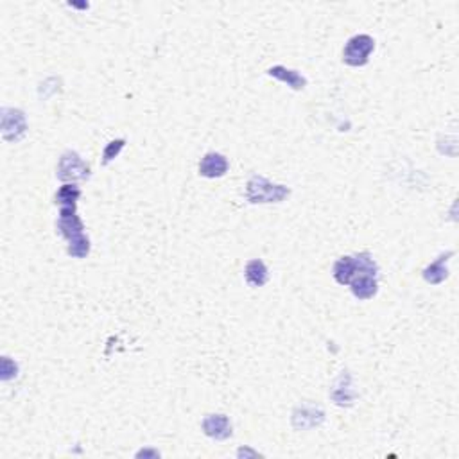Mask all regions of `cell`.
<instances>
[{"label": "cell", "instance_id": "1", "mask_svg": "<svg viewBox=\"0 0 459 459\" xmlns=\"http://www.w3.org/2000/svg\"><path fill=\"white\" fill-rule=\"evenodd\" d=\"M58 233L68 241L67 253L72 258H86L90 253V239L85 236V224L75 206H63L58 216Z\"/></svg>", "mask_w": 459, "mask_h": 459}, {"label": "cell", "instance_id": "2", "mask_svg": "<svg viewBox=\"0 0 459 459\" xmlns=\"http://www.w3.org/2000/svg\"><path fill=\"white\" fill-rule=\"evenodd\" d=\"M354 257L355 262H357V273L348 284L352 289V295L359 300H371L379 291L377 262L374 260V257L368 251H362V253L354 255Z\"/></svg>", "mask_w": 459, "mask_h": 459}, {"label": "cell", "instance_id": "3", "mask_svg": "<svg viewBox=\"0 0 459 459\" xmlns=\"http://www.w3.org/2000/svg\"><path fill=\"white\" fill-rule=\"evenodd\" d=\"M291 196V189L285 185H278L264 176L255 174L246 185V199L253 205H265V203H282Z\"/></svg>", "mask_w": 459, "mask_h": 459}, {"label": "cell", "instance_id": "4", "mask_svg": "<svg viewBox=\"0 0 459 459\" xmlns=\"http://www.w3.org/2000/svg\"><path fill=\"white\" fill-rule=\"evenodd\" d=\"M375 51V40L370 34H355L343 49V61L350 67H364Z\"/></svg>", "mask_w": 459, "mask_h": 459}, {"label": "cell", "instance_id": "5", "mask_svg": "<svg viewBox=\"0 0 459 459\" xmlns=\"http://www.w3.org/2000/svg\"><path fill=\"white\" fill-rule=\"evenodd\" d=\"M56 174L65 183L85 181L90 178V167L83 160L81 154H78L75 151H65L60 158V164H58Z\"/></svg>", "mask_w": 459, "mask_h": 459}, {"label": "cell", "instance_id": "6", "mask_svg": "<svg viewBox=\"0 0 459 459\" xmlns=\"http://www.w3.org/2000/svg\"><path fill=\"white\" fill-rule=\"evenodd\" d=\"M27 122L22 110L4 108L2 110V137L8 142H19L26 137Z\"/></svg>", "mask_w": 459, "mask_h": 459}, {"label": "cell", "instance_id": "7", "mask_svg": "<svg viewBox=\"0 0 459 459\" xmlns=\"http://www.w3.org/2000/svg\"><path fill=\"white\" fill-rule=\"evenodd\" d=\"M325 422V411L314 403H302L292 411V427L298 431L314 429Z\"/></svg>", "mask_w": 459, "mask_h": 459}, {"label": "cell", "instance_id": "8", "mask_svg": "<svg viewBox=\"0 0 459 459\" xmlns=\"http://www.w3.org/2000/svg\"><path fill=\"white\" fill-rule=\"evenodd\" d=\"M203 433L209 438L217 441H224L228 438H232L233 427L230 418L226 415H221V413H216V415H206L201 422Z\"/></svg>", "mask_w": 459, "mask_h": 459}, {"label": "cell", "instance_id": "9", "mask_svg": "<svg viewBox=\"0 0 459 459\" xmlns=\"http://www.w3.org/2000/svg\"><path fill=\"white\" fill-rule=\"evenodd\" d=\"M228 167H230V164H228L226 157L212 151V153H206L199 162V174L203 178H221V176L226 174Z\"/></svg>", "mask_w": 459, "mask_h": 459}, {"label": "cell", "instance_id": "10", "mask_svg": "<svg viewBox=\"0 0 459 459\" xmlns=\"http://www.w3.org/2000/svg\"><path fill=\"white\" fill-rule=\"evenodd\" d=\"M450 257H454V251H447V253H441L440 257L434 262H431L426 269H423V280L427 284L440 285L441 282H445L448 278V268L447 262L450 260Z\"/></svg>", "mask_w": 459, "mask_h": 459}, {"label": "cell", "instance_id": "11", "mask_svg": "<svg viewBox=\"0 0 459 459\" xmlns=\"http://www.w3.org/2000/svg\"><path fill=\"white\" fill-rule=\"evenodd\" d=\"M268 74L271 78L278 79V81L285 83L287 86H291L292 90H303L307 86V79L300 74L298 70H292V68L282 67V65H277V67H271L268 70Z\"/></svg>", "mask_w": 459, "mask_h": 459}, {"label": "cell", "instance_id": "12", "mask_svg": "<svg viewBox=\"0 0 459 459\" xmlns=\"http://www.w3.org/2000/svg\"><path fill=\"white\" fill-rule=\"evenodd\" d=\"M244 277H246V282L251 287H262V285L268 284L269 280L268 265H265L260 258H253V260L248 262L246 268H244Z\"/></svg>", "mask_w": 459, "mask_h": 459}, {"label": "cell", "instance_id": "13", "mask_svg": "<svg viewBox=\"0 0 459 459\" xmlns=\"http://www.w3.org/2000/svg\"><path fill=\"white\" fill-rule=\"evenodd\" d=\"M357 273V262H355L354 255H347V257H341L339 260H336L332 269V275L336 278L337 284L348 285L352 282V278L355 277Z\"/></svg>", "mask_w": 459, "mask_h": 459}, {"label": "cell", "instance_id": "14", "mask_svg": "<svg viewBox=\"0 0 459 459\" xmlns=\"http://www.w3.org/2000/svg\"><path fill=\"white\" fill-rule=\"evenodd\" d=\"M330 396H332L334 403H337V406H341V407H344V406L348 407V406H352V403L355 402L357 395H355L354 388L350 386V375H348L347 384H344V386H341V382L336 381V384H334Z\"/></svg>", "mask_w": 459, "mask_h": 459}, {"label": "cell", "instance_id": "15", "mask_svg": "<svg viewBox=\"0 0 459 459\" xmlns=\"http://www.w3.org/2000/svg\"><path fill=\"white\" fill-rule=\"evenodd\" d=\"M81 198V189L74 183H63L56 192V205H60V209L63 206H75L78 199Z\"/></svg>", "mask_w": 459, "mask_h": 459}, {"label": "cell", "instance_id": "16", "mask_svg": "<svg viewBox=\"0 0 459 459\" xmlns=\"http://www.w3.org/2000/svg\"><path fill=\"white\" fill-rule=\"evenodd\" d=\"M124 146H126V139H117V140H112V142L106 144L105 151H102L101 164L108 165L110 162L115 160V158L120 154V151L124 149Z\"/></svg>", "mask_w": 459, "mask_h": 459}, {"label": "cell", "instance_id": "17", "mask_svg": "<svg viewBox=\"0 0 459 459\" xmlns=\"http://www.w3.org/2000/svg\"><path fill=\"white\" fill-rule=\"evenodd\" d=\"M16 374H19V366H16V362H11V359L9 357H4L2 359V381H11L13 377H16Z\"/></svg>", "mask_w": 459, "mask_h": 459}]
</instances>
